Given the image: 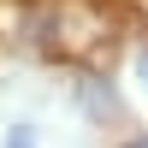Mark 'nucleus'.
I'll return each mask as SVG.
<instances>
[{
  "label": "nucleus",
  "instance_id": "2",
  "mask_svg": "<svg viewBox=\"0 0 148 148\" xmlns=\"http://www.w3.org/2000/svg\"><path fill=\"white\" fill-rule=\"evenodd\" d=\"M136 65H142V77H148V53H142V59H136Z\"/></svg>",
  "mask_w": 148,
  "mask_h": 148
},
{
  "label": "nucleus",
  "instance_id": "1",
  "mask_svg": "<svg viewBox=\"0 0 148 148\" xmlns=\"http://www.w3.org/2000/svg\"><path fill=\"white\" fill-rule=\"evenodd\" d=\"M12 148H30V130H12Z\"/></svg>",
  "mask_w": 148,
  "mask_h": 148
},
{
  "label": "nucleus",
  "instance_id": "3",
  "mask_svg": "<svg viewBox=\"0 0 148 148\" xmlns=\"http://www.w3.org/2000/svg\"><path fill=\"white\" fill-rule=\"evenodd\" d=\"M142 148H148V142H142Z\"/></svg>",
  "mask_w": 148,
  "mask_h": 148
}]
</instances>
